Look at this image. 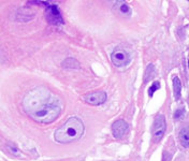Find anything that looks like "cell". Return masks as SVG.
Returning <instances> with one entry per match:
<instances>
[{
    "label": "cell",
    "instance_id": "6da1fadb",
    "mask_svg": "<svg viewBox=\"0 0 189 161\" xmlns=\"http://www.w3.org/2000/svg\"><path fill=\"white\" fill-rule=\"evenodd\" d=\"M63 106V100L45 86L32 88L23 99L24 111L40 124L53 122L61 114Z\"/></svg>",
    "mask_w": 189,
    "mask_h": 161
},
{
    "label": "cell",
    "instance_id": "7a4b0ae2",
    "mask_svg": "<svg viewBox=\"0 0 189 161\" xmlns=\"http://www.w3.org/2000/svg\"><path fill=\"white\" fill-rule=\"evenodd\" d=\"M84 130L85 127L83 121L79 117H70L61 127L55 131L54 138L58 143H71L82 138Z\"/></svg>",
    "mask_w": 189,
    "mask_h": 161
},
{
    "label": "cell",
    "instance_id": "3957f363",
    "mask_svg": "<svg viewBox=\"0 0 189 161\" xmlns=\"http://www.w3.org/2000/svg\"><path fill=\"white\" fill-rule=\"evenodd\" d=\"M111 60L116 67H126L130 63V53L124 46H117L111 55Z\"/></svg>",
    "mask_w": 189,
    "mask_h": 161
},
{
    "label": "cell",
    "instance_id": "277c9868",
    "mask_svg": "<svg viewBox=\"0 0 189 161\" xmlns=\"http://www.w3.org/2000/svg\"><path fill=\"white\" fill-rule=\"evenodd\" d=\"M166 118L163 115H158L155 118L154 125H153V141L154 142H159L163 138L164 132H166Z\"/></svg>",
    "mask_w": 189,
    "mask_h": 161
},
{
    "label": "cell",
    "instance_id": "5b68a950",
    "mask_svg": "<svg viewBox=\"0 0 189 161\" xmlns=\"http://www.w3.org/2000/svg\"><path fill=\"white\" fill-rule=\"evenodd\" d=\"M84 101L90 105H100L102 103L106 102V94L104 91H96V92H90L82 97Z\"/></svg>",
    "mask_w": 189,
    "mask_h": 161
},
{
    "label": "cell",
    "instance_id": "8992f818",
    "mask_svg": "<svg viewBox=\"0 0 189 161\" xmlns=\"http://www.w3.org/2000/svg\"><path fill=\"white\" fill-rule=\"evenodd\" d=\"M46 18H47L49 23L54 24V25H59V24L63 23L61 15H60V12L58 11L57 5H47V9H46Z\"/></svg>",
    "mask_w": 189,
    "mask_h": 161
},
{
    "label": "cell",
    "instance_id": "52a82bcc",
    "mask_svg": "<svg viewBox=\"0 0 189 161\" xmlns=\"http://www.w3.org/2000/svg\"><path fill=\"white\" fill-rule=\"evenodd\" d=\"M128 129H129V126L125 120L123 119H119V120H116L112 125V132H113V135H114L116 139H122L125 136V134L128 132Z\"/></svg>",
    "mask_w": 189,
    "mask_h": 161
},
{
    "label": "cell",
    "instance_id": "ba28073f",
    "mask_svg": "<svg viewBox=\"0 0 189 161\" xmlns=\"http://www.w3.org/2000/svg\"><path fill=\"white\" fill-rule=\"evenodd\" d=\"M114 10L119 16L122 15V16L129 17V16L131 15V8H130L125 1H117V2H115Z\"/></svg>",
    "mask_w": 189,
    "mask_h": 161
},
{
    "label": "cell",
    "instance_id": "9c48e42d",
    "mask_svg": "<svg viewBox=\"0 0 189 161\" xmlns=\"http://www.w3.org/2000/svg\"><path fill=\"white\" fill-rule=\"evenodd\" d=\"M180 142L184 147H189V125L185 126L180 129Z\"/></svg>",
    "mask_w": 189,
    "mask_h": 161
},
{
    "label": "cell",
    "instance_id": "30bf717a",
    "mask_svg": "<svg viewBox=\"0 0 189 161\" xmlns=\"http://www.w3.org/2000/svg\"><path fill=\"white\" fill-rule=\"evenodd\" d=\"M173 90H174V97H175L176 100H178L180 98V90H182V83H180V80L175 76L173 79Z\"/></svg>",
    "mask_w": 189,
    "mask_h": 161
},
{
    "label": "cell",
    "instance_id": "8fae6325",
    "mask_svg": "<svg viewBox=\"0 0 189 161\" xmlns=\"http://www.w3.org/2000/svg\"><path fill=\"white\" fill-rule=\"evenodd\" d=\"M159 88H160V84H159V82H155L154 84L152 85V87L148 89V94H150V97H152V96L154 94L155 91H156V90H158Z\"/></svg>",
    "mask_w": 189,
    "mask_h": 161
},
{
    "label": "cell",
    "instance_id": "7c38bea8",
    "mask_svg": "<svg viewBox=\"0 0 189 161\" xmlns=\"http://www.w3.org/2000/svg\"><path fill=\"white\" fill-rule=\"evenodd\" d=\"M188 65H189V63H188Z\"/></svg>",
    "mask_w": 189,
    "mask_h": 161
}]
</instances>
